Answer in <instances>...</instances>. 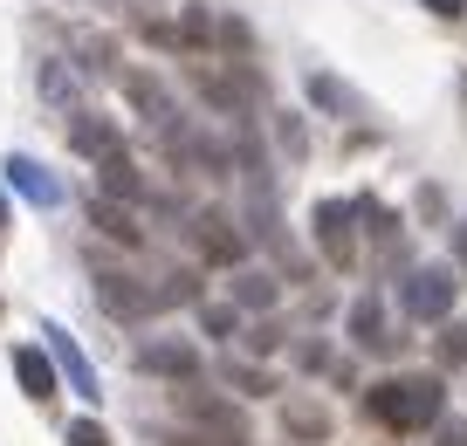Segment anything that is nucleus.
Segmentation results:
<instances>
[{"label": "nucleus", "mask_w": 467, "mask_h": 446, "mask_svg": "<svg viewBox=\"0 0 467 446\" xmlns=\"http://www.w3.org/2000/svg\"><path fill=\"white\" fill-rule=\"evenodd\" d=\"M365 412L379 419L385 432H426L447 419V378L440 371H406V378H385V385L365 391Z\"/></svg>", "instance_id": "obj_1"}, {"label": "nucleus", "mask_w": 467, "mask_h": 446, "mask_svg": "<svg viewBox=\"0 0 467 446\" xmlns=\"http://www.w3.org/2000/svg\"><path fill=\"white\" fill-rule=\"evenodd\" d=\"M406 316L412 323H447L453 316V296H461V268H447V261H426V268L406 275Z\"/></svg>", "instance_id": "obj_2"}, {"label": "nucleus", "mask_w": 467, "mask_h": 446, "mask_svg": "<svg viewBox=\"0 0 467 446\" xmlns=\"http://www.w3.org/2000/svg\"><path fill=\"white\" fill-rule=\"evenodd\" d=\"M309 233H317V254L330 261L337 275L358 268V206H350V200H317Z\"/></svg>", "instance_id": "obj_3"}, {"label": "nucleus", "mask_w": 467, "mask_h": 446, "mask_svg": "<svg viewBox=\"0 0 467 446\" xmlns=\"http://www.w3.org/2000/svg\"><path fill=\"white\" fill-rule=\"evenodd\" d=\"M192 247H200V261H213V268H241V261H248V233L234 227L227 213H192Z\"/></svg>", "instance_id": "obj_4"}, {"label": "nucleus", "mask_w": 467, "mask_h": 446, "mask_svg": "<svg viewBox=\"0 0 467 446\" xmlns=\"http://www.w3.org/2000/svg\"><path fill=\"white\" fill-rule=\"evenodd\" d=\"M97 303L110 309L117 323H138V316H151V288L138 282V275H124V268H97Z\"/></svg>", "instance_id": "obj_5"}, {"label": "nucleus", "mask_w": 467, "mask_h": 446, "mask_svg": "<svg viewBox=\"0 0 467 446\" xmlns=\"http://www.w3.org/2000/svg\"><path fill=\"white\" fill-rule=\"evenodd\" d=\"M179 412H186L200 432H220V440H248L241 412H234L227 399H213V391H200V385H179Z\"/></svg>", "instance_id": "obj_6"}, {"label": "nucleus", "mask_w": 467, "mask_h": 446, "mask_svg": "<svg viewBox=\"0 0 467 446\" xmlns=\"http://www.w3.org/2000/svg\"><path fill=\"white\" fill-rule=\"evenodd\" d=\"M138 364H145L151 378H172V385H192V378H200V350H192L186 337H159V344H145Z\"/></svg>", "instance_id": "obj_7"}, {"label": "nucleus", "mask_w": 467, "mask_h": 446, "mask_svg": "<svg viewBox=\"0 0 467 446\" xmlns=\"http://www.w3.org/2000/svg\"><path fill=\"white\" fill-rule=\"evenodd\" d=\"M42 337H48V358H56V371L69 378L76 399H103V391H97V371H89V358L76 350V337L62 330V323H42Z\"/></svg>", "instance_id": "obj_8"}, {"label": "nucleus", "mask_w": 467, "mask_h": 446, "mask_svg": "<svg viewBox=\"0 0 467 446\" xmlns=\"http://www.w3.org/2000/svg\"><path fill=\"white\" fill-rule=\"evenodd\" d=\"M309 103H317L323 117H344V124H358V117H365V97H358L344 76H330V69H309Z\"/></svg>", "instance_id": "obj_9"}, {"label": "nucleus", "mask_w": 467, "mask_h": 446, "mask_svg": "<svg viewBox=\"0 0 467 446\" xmlns=\"http://www.w3.org/2000/svg\"><path fill=\"white\" fill-rule=\"evenodd\" d=\"M69 151H83V159H110V151H124V138H117L110 117H97V110H69Z\"/></svg>", "instance_id": "obj_10"}, {"label": "nucleus", "mask_w": 467, "mask_h": 446, "mask_svg": "<svg viewBox=\"0 0 467 446\" xmlns=\"http://www.w3.org/2000/svg\"><path fill=\"white\" fill-rule=\"evenodd\" d=\"M124 97L145 110V124H159V130H172L179 124V103H172V89L159 83V76H145V69H131L124 76Z\"/></svg>", "instance_id": "obj_11"}, {"label": "nucleus", "mask_w": 467, "mask_h": 446, "mask_svg": "<svg viewBox=\"0 0 467 446\" xmlns=\"http://www.w3.org/2000/svg\"><path fill=\"white\" fill-rule=\"evenodd\" d=\"M97 192H103V200H124V206L145 200V172L131 165V151H110V159H97Z\"/></svg>", "instance_id": "obj_12"}, {"label": "nucleus", "mask_w": 467, "mask_h": 446, "mask_svg": "<svg viewBox=\"0 0 467 446\" xmlns=\"http://www.w3.org/2000/svg\"><path fill=\"white\" fill-rule=\"evenodd\" d=\"M350 344L358 350H399L406 337L385 330V303L379 296H358V303H350Z\"/></svg>", "instance_id": "obj_13"}, {"label": "nucleus", "mask_w": 467, "mask_h": 446, "mask_svg": "<svg viewBox=\"0 0 467 446\" xmlns=\"http://www.w3.org/2000/svg\"><path fill=\"white\" fill-rule=\"evenodd\" d=\"M89 227H97L103 241H117V247H145V227H138V213L124 200H103L97 192V200H89Z\"/></svg>", "instance_id": "obj_14"}, {"label": "nucleus", "mask_w": 467, "mask_h": 446, "mask_svg": "<svg viewBox=\"0 0 467 446\" xmlns=\"http://www.w3.org/2000/svg\"><path fill=\"white\" fill-rule=\"evenodd\" d=\"M15 378H21V391H28L35 405L56 399V358H48L42 344H21V350H15Z\"/></svg>", "instance_id": "obj_15"}, {"label": "nucleus", "mask_w": 467, "mask_h": 446, "mask_svg": "<svg viewBox=\"0 0 467 446\" xmlns=\"http://www.w3.org/2000/svg\"><path fill=\"white\" fill-rule=\"evenodd\" d=\"M275 296H282V288H275L268 268H234V309H262V316H268Z\"/></svg>", "instance_id": "obj_16"}, {"label": "nucleus", "mask_w": 467, "mask_h": 446, "mask_svg": "<svg viewBox=\"0 0 467 446\" xmlns=\"http://www.w3.org/2000/svg\"><path fill=\"white\" fill-rule=\"evenodd\" d=\"M7 186H15V192H28L35 206H62V186H56V179H48L35 159H7Z\"/></svg>", "instance_id": "obj_17"}, {"label": "nucleus", "mask_w": 467, "mask_h": 446, "mask_svg": "<svg viewBox=\"0 0 467 446\" xmlns=\"http://www.w3.org/2000/svg\"><path fill=\"white\" fill-rule=\"evenodd\" d=\"M282 426H289L296 440H309V446L330 440V412H323L317 399H289V405H282Z\"/></svg>", "instance_id": "obj_18"}, {"label": "nucleus", "mask_w": 467, "mask_h": 446, "mask_svg": "<svg viewBox=\"0 0 467 446\" xmlns=\"http://www.w3.org/2000/svg\"><path fill=\"white\" fill-rule=\"evenodd\" d=\"M151 303L159 309H179V303H200V268H172L159 288H151Z\"/></svg>", "instance_id": "obj_19"}, {"label": "nucleus", "mask_w": 467, "mask_h": 446, "mask_svg": "<svg viewBox=\"0 0 467 446\" xmlns=\"http://www.w3.org/2000/svg\"><path fill=\"white\" fill-rule=\"evenodd\" d=\"M42 97L56 103V110H83V103H76V69L69 62H42Z\"/></svg>", "instance_id": "obj_20"}, {"label": "nucleus", "mask_w": 467, "mask_h": 446, "mask_svg": "<svg viewBox=\"0 0 467 446\" xmlns=\"http://www.w3.org/2000/svg\"><path fill=\"white\" fill-rule=\"evenodd\" d=\"M433 364H440V371H461V364H467V323H440Z\"/></svg>", "instance_id": "obj_21"}, {"label": "nucleus", "mask_w": 467, "mask_h": 446, "mask_svg": "<svg viewBox=\"0 0 467 446\" xmlns=\"http://www.w3.org/2000/svg\"><path fill=\"white\" fill-rule=\"evenodd\" d=\"M220 378H227L234 391H248V399H268V391H275V378H268V371H254V364H234V358H227V371H220Z\"/></svg>", "instance_id": "obj_22"}, {"label": "nucleus", "mask_w": 467, "mask_h": 446, "mask_svg": "<svg viewBox=\"0 0 467 446\" xmlns=\"http://www.w3.org/2000/svg\"><path fill=\"white\" fill-rule=\"evenodd\" d=\"M200 330L206 337H241V309L234 303H200Z\"/></svg>", "instance_id": "obj_23"}, {"label": "nucleus", "mask_w": 467, "mask_h": 446, "mask_svg": "<svg viewBox=\"0 0 467 446\" xmlns=\"http://www.w3.org/2000/svg\"><path fill=\"white\" fill-rule=\"evenodd\" d=\"M275 144L289 151V159H303V151H309V130H303V117H296V110L275 117Z\"/></svg>", "instance_id": "obj_24"}, {"label": "nucleus", "mask_w": 467, "mask_h": 446, "mask_svg": "<svg viewBox=\"0 0 467 446\" xmlns=\"http://www.w3.org/2000/svg\"><path fill=\"white\" fill-rule=\"evenodd\" d=\"M62 446H110V432H103L97 419H76V426L62 432Z\"/></svg>", "instance_id": "obj_25"}, {"label": "nucleus", "mask_w": 467, "mask_h": 446, "mask_svg": "<svg viewBox=\"0 0 467 446\" xmlns=\"http://www.w3.org/2000/svg\"><path fill=\"white\" fill-rule=\"evenodd\" d=\"M241 344H248L254 358H268V350L282 344V330H275V323H254V330H241Z\"/></svg>", "instance_id": "obj_26"}, {"label": "nucleus", "mask_w": 467, "mask_h": 446, "mask_svg": "<svg viewBox=\"0 0 467 446\" xmlns=\"http://www.w3.org/2000/svg\"><path fill=\"white\" fill-rule=\"evenodd\" d=\"M165 446H248V440H220V432H200V426H186V432H172Z\"/></svg>", "instance_id": "obj_27"}, {"label": "nucleus", "mask_w": 467, "mask_h": 446, "mask_svg": "<svg viewBox=\"0 0 467 446\" xmlns=\"http://www.w3.org/2000/svg\"><path fill=\"white\" fill-rule=\"evenodd\" d=\"M433 446H467V419H440V426H433Z\"/></svg>", "instance_id": "obj_28"}, {"label": "nucleus", "mask_w": 467, "mask_h": 446, "mask_svg": "<svg viewBox=\"0 0 467 446\" xmlns=\"http://www.w3.org/2000/svg\"><path fill=\"white\" fill-rule=\"evenodd\" d=\"M420 7H426V15H440V21H461L467 15V0H420Z\"/></svg>", "instance_id": "obj_29"}, {"label": "nucleus", "mask_w": 467, "mask_h": 446, "mask_svg": "<svg viewBox=\"0 0 467 446\" xmlns=\"http://www.w3.org/2000/svg\"><path fill=\"white\" fill-rule=\"evenodd\" d=\"M303 371H330V344H303Z\"/></svg>", "instance_id": "obj_30"}, {"label": "nucleus", "mask_w": 467, "mask_h": 446, "mask_svg": "<svg viewBox=\"0 0 467 446\" xmlns=\"http://www.w3.org/2000/svg\"><path fill=\"white\" fill-rule=\"evenodd\" d=\"M453 268H467V220H453Z\"/></svg>", "instance_id": "obj_31"}, {"label": "nucleus", "mask_w": 467, "mask_h": 446, "mask_svg": "<svg viewBox=\"0 0 467 446\" xmlns=\"http://www.w3.org/2000/svg\"><path fill=\"white\" fill-rule=\"evenodd\" d=\"M0 227H7V192H0Z\"/></svg>", "instance_id": "obj_32"}]
</instances>
